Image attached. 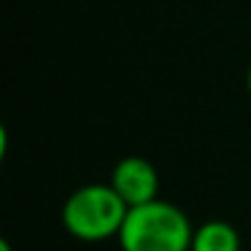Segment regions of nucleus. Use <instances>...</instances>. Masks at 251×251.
<instances>
[{
	"label": "nucleus",
	"mask_w": 251,
	"mask_h": 251,
	"mask_svg": "<svg viewBox=\"0 0 251 251\" xmlns=\"http://www.w3.org/2000/svg\"><path fill=\"white\" fill-rule=\"evenodd\" d=\"M192 229L178 205L154 200L127 211L119 238L122 251H189Z\"/></svg>",
	"instance_id": "f257e3e1"
},
{
	"label": "nucleus",
	"mask_w": 251,
	"mask_h": 251,
	"mask_svg": "<svg viewBox=\"0 0 251 251\" xmlns=\"http://www.w3.org/2000/svg\"><path fill=\"white\" fill-rule=\"evenodd\" d=\"M127 211V202L111 184H87L65 200L62 224L81 240H105L122 232Z\"/></svg>",
	"instance_id": "f03ea898"
},
{
	"label": "nucleus",
	"mask_w": 251,
	"mask_h": 251,
	"mask_svg": "<svg viewBox=\"0 0 251 251\" xmlns=\"http://www.w3.org/2000/svg\"><path fill=\"white\" fill-rule=\"evenodd\" d=\"M111 186L114 192L127 202V208L146 205V202L159 200V173L149 159L143 157H125L122 162H116V168L111 170Z\"/></svg>",
	"instance_id": "7ed1b4c3"
},
{
	"label": "nucleus",
	"mask_w": 251,
	"mask_h": 251,
	"mask_svg": "<svg viewBox=\"0 0 251 251\" xmlns=\"http://www.w3.org/2000/svg\"><path fill=\"white\" fill-rule=\"evenodd\" d=\"M189 251H240V238L232 224L213 219L195 229Z\"/></svg>",
	"instance_id": "20e7f679"
},
{
	"label": "nucleus",
	"mask_w": 251,
	"mask_h": 251,
	"mask_svg": "<svg viewBox=\"0 0 251 251\" xmlns=\"http://www.w3.org/2000/svg\"><path fill=\"white\" fill-rule=\"evenodd\" d=\"M6 151H8V132L3 127V122H0V162L6 159Z\"/></svg>",
	"instance_id": "39448f33"
},
{
	"label": "nucleus",
	"mask_w": 251,
	"mask_h": 251,
	"mask_svg": "<svg viewBox=\"0 0 251 251\" xmlns=\"http://www.w3.org/2000/svg\"><path fill=\"white\" fill-rule=\"evenodd\" d=\"M0 251H14V249H11V243H8V240L3 238V235H0Z\"/></svg>",
	"instance_id": "423d86ee"
},
{
	"label": "nucleus",
	"mask_w": 251,
	"mask_h": 251,
	"mask_svg": "<svg viewBox=\"0 0 251 251\" xmlns=\"http://www.w3.org/2000/svg\"><path fill=\"white\" fill-rule=\"evenodd\" d=\"M249 92H251V68H249Z\"/></svg>",
	"instance_id": "0eeeda50"
}]
</instances>
